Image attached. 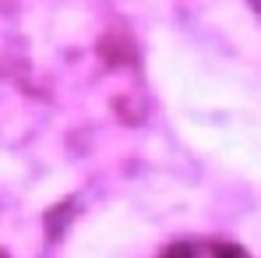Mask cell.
Wrapping results in <instances>:
<instances>
[{
    "label": "cell",
    "mask_w": 261,
    "mask_h": 258,
    "mask_svg": "<svg viewBox=\"0 0 261 258\" xmlns=\"http://www.w3.org/2000/svg\"><path fill=\"white\" fill-rule=\"evenodd\" d=\"M155 258H251V251L222 237H184L166 244Z\"/></svg>",
    "instance_id": "6da1fadb"
},
{
    "label": "cell",
    "mask_w": 261,
    "mask_h": 258,
    "mask_svg": "<svg viewBox=\"0 0 261 258\" xmlns=\"http://www.w3.org/2000/svg\"><path fill=\"white\" fill-rule=\"evenodd\" d=\"M251 7H254V14L261 18V0H251Z\"/></svg>",
    "instance_id": "7a4b0ae2"
}]
</instances>
